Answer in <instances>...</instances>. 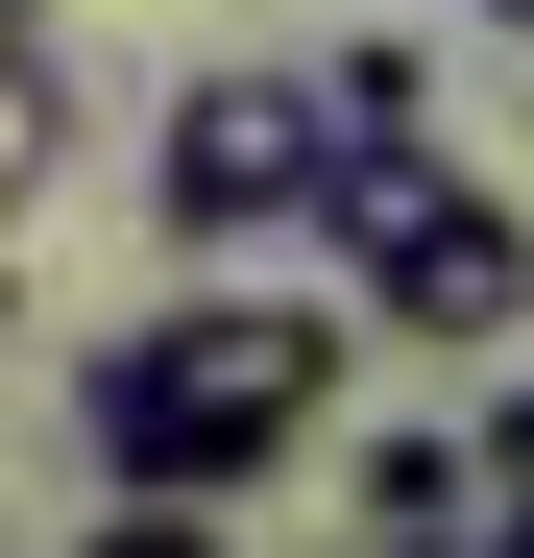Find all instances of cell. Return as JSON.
I'll list each match as a JSON object with an SVG mask.
<instances>
[{
    "instance_id": "9",
    "label": "cell",
    "mask_w": 534,
    "mask_h": 558,
    "mask_svg": "<svg viewBox=\"0 0 534 558\" xmlns=\"http://www.w3.org/2000/svg\"><path fill=\"white\" fill-rule=\"evenodd\" d=\"M0 25H49V0H0Z\"/></svg>"
},
{
    "instance_id": "2",
    "label": "cell",
    "mask_w": 534,
    "mask_h": 558,
    "mask_svg": "<svg viewBox=\"0 0 534 558\" xmlns=\"http://www.w3.org/2000/svg\"><path fill=\"white\" fill-rule=\"evenodd\" d=\"M316 243H340V340H510L534 316V195L462 146H340Z\"/></svg>"
},
{
    "instance_id": "4",
    "label": "cell",
    "mask_w": 534,
    "mask_h": 558,
    "mask_svg": "<svg viewBox=\"0 0 534 558\" xmlns=\"http://www.w3.org/2000/svg\"><path fill=\"white\" fill-rule=\"evenodd\" d=\"M437 534H486V461L462 437H365V558H437Z\"/></svg>"
},
{
    "instance_id": "7",
    "label": "cell",
    "mask_w": 534,
    "mask_h": 558,
    "mask_svg": "<svg viewBox=\"0 0 534 558\" xmlns=\"http://www.w3.org/2000/svg\"><path fill=\"white\" fill-rule=\"evenodd\" d=\"M73 558H219V510H122V486H98V534H73Z\"/></svg>"
},
{
    "instance_id": "8",
    "label": "cell",
    "mask_w": 534,
    "mask_h": 558,
    "mask_svg": "<svg viewBox=\"0 0 534 558\" xmlns=\"http://www.w3.org/2000/svg\"><path fill=\"white\" fill-rule=\"evenodd\" d=\"M462 25H486V49H534V0H462Z\"/></svg>"
},
{
    "instance_id": "1",
    "label": "cell",
    "mask_w": 534,
    "mask_h": 558,
    "mask_svg": "<svg viewBox=\"0 0 534 558\" xmlns=\"http://www.w3.org/2000/svg\"><path fill=\"white\" fill-rule=\"evenodd\" d=\"M316 413H340V292H146L73 364V461L122 510H243Z\"/></svg>"
},
{
    "instance_id": "3",
    "label": "cell",
    "mask_w": 534,
    "mask_h": 558,
    "mask_svg": "<svg viewBox=\"0 0 534 558\" xmlns=\"http://www.w3.org/2000/svg\"><path fill=\"white\" fill-rule=\"evenodd\" d=\"M316 170H340V146H316V73L243 49V73H195V98L146 122V219H170V243H292Z\"/></svg>"
},
{
    "instance_id": "5",
    "label": "cell",
    "mask_w": 534,
    "mask_h": 558,
    "mask_svg": "<svg viewBox=\"0 0 534 558\" xmlns=\"http://www.w3.org/2000/svg\"><path fill=\"white\" fill-rule=\"evenodd\" d=\"M316 146H437V49H413V25H365V49L316 73Z\"/></svg>"
},
{
    "instance_id": "6",
    "label": "cell",
    "mask_w": 534,
    "mask_h": 558,
    "mask_svg": "<svg viewBox=\"0 0 534 558\" xmlns=\"http://www.w3.org/2000/svg\"><path fill=\"white\" fill-rule=\"evenodd\" d=\"M73 170V73H49V25H0V219H25Z\"/></svg>"
}]
</instances>
